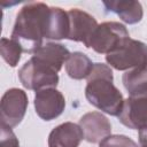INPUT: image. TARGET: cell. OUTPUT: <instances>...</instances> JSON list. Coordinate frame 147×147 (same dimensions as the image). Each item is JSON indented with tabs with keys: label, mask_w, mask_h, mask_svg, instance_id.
I'll list each match as a JSON object with an SVG mask.
<instances>
[{
	"label": "cell",
	"mask_w": 147,
	"mask_h": 147,
	"mask_svg": "<svg viewBox=\"0 0 147 147\" xmlns=\"http://www.w3.org/2000/svg\"><path fill=\"white\" fill-rule=\"evenodd\" d=\"M108 11L117 14L125 23L134 24L142 18V7L138 1H105Z\"/></svg>",
	"instance_id": "14"
},
{
	"label": "cell",
	"mask_w": 147,
	"mask_h": 147,
	"mask_svg": "<svg viewBox=\"0 0 147 147\" xmlns=\"http://www.w3.org/2000/svg\"><path fill=\"white\" fill-rule=\"evenodd\" d=\"M139 142L140 147H147V129L139 131Z\"/></svg>",
	"instance_id": "20"
},
{
	"label": "cell",
	"mask_w": 147,
	"mask_h": 147,
	"mask_svg": "<svg viewBox=\"0 0 147 147\" xmlns=\"http://www.w3.org/2000/svg\"><path fill=\"white\" fill-rule=\"evenodd\" d=\"M79 126L83 131L84 139L93 144L101 142L103 139L109 137L111 132L109 121L98 111L85 114L79 121Z\"/></svg>",
	"instance_id": "9"
},
{
	"label": "cell",
	"mask_w": 147,
	"mask_h": 147,
	"mask_svg": "<svg viewBox=\"0 0 147 147\" xmlns=\"http://www.w3.org/2000/svg\"><path fill=\"white\" fill-rule=\"evenodd\" d=\"M123 84L131 94L141 92L147 88V65L134 68L123 75Z\"/></svg>",
	"instance_id": "16"
},
{
	"label": "cell",
	"mask_w": 147,
	"mask_h": 147,
	"mask_svg": "<svg viewBox=\"0 0 147 147\" xmlns=\"http://www.w3.org/2000/svg\"><path fill=\"white\" fill-rule=\"evenodd\" d=\"M49 7L42 2L26 3L17 14L11 39L25 53H36L42 46Z\"/></svg>",
	"instance_id": "1"
},
{
	"label": "cell",
	"mask_w": 147,
	"mask_h": 147,
	"mask_svg": "<svg viewBox=\"0 0 147 147\" xmlns=\"http://www.w3.org/2000/svg\"><path fill=\"white\" fill-rule=\"evenodd\" d=\"M0 147H20L18 140L11 127L1 124V136H0Z\"/></svg>",
	"instance_id": "19"
},
{
	"label": "cell",
	"mask_w": 147,
	"mask_h": 147,
	"mask_svg": "<svg viewBox=\"0 0 147 147\" xmlns=\"http://www.w3.org/2000/svg\"><path fill=\"white\" fill-rule=\"evenodd\" d=\"M18 77L24 87L34 91L54 88L59 82L57 71L34 56L25 62L20 69Z\"/></svg>",
	"instance_id": "4"
},
{
	"label": "cell",
	"mask_w": 147,
	"mask_h": 147,
	"mask_svg": "<svg viewBox=\"0 0 147 147\" xmlns=\"http://www.w3.org/2000/svg\"><path fill=\"white\" fill-rule=\"evenodd\" d=\"M92 61L80 52H75L70 54L69 59L65 62V71L69 77L74 79L87 78L93 69Z\"/></svg>",
	"instance_id": "15"
},
{
	"label": "cell",
	"mask_w": 147,
	"mask_h": 147,
	"mask_svg": "<svg viewBox=\"0 0 147 147\" xmlns=\"http://www.w3.org/2000/svg\"><path fill=\"white\" fill-rule=\"evenodd\" d=\"M108 64L117 70H127L147 65V45L141 41L126 39L121 47L107 54Z\"/></svg>",
	"instance_id": "5"
},
{
	"label": "cell",
	"mask_w": 147,
	"mask_h": 147,
	"mask_svg": "<svg viewBox=\"0 0 147 147\" xmlns=\"http://www.w3.org/2000/svg\"><path fill=\"white\" fill-rule=\"evenodd\" d=\"M85 95L91 105L113 116L119 115L124 103L121 92L113 84L111 69L103 63L93 65L87 77Z\"/></svg>",
	"instance_id": "2"
},
{
	"label": "cell",
	"mask_w": 147,
	"mask_h": 147,
	"mask_svg": "<svg viewBox=\"0 0 147 147\" xmlns=\"http://www.w3.org/2000/svg\"><path fill=\"white\" fill-rule=\"evenodd\" d=\"M100 147H138L137 144L125 136H109L100 142Z\"/></svg>",
	"instance_id": "18"
},
{
	"label": "cell",
	"mask_w": 147,
	"mask_h": 147,
	"mask_svg": "<svg viewBox=\"0 0 147 147\" xmlns=\"http://www.w3.org/2000/svg\"><path fill=\"white\" fill-rule=\"evenodd\" d=\"M84 138L79 125L67 122L56 126L48 137L49 147H78Z\"/></svg>",
	"instance_id": "11"
},
{
	"label": "cell",
	"mask_w": 147,
	"mask_h": 147,
	"mask_svg": "<svg viewBox=\"0 0 147 147\" xmlns=\"http://www.w3.org/2000/svg\"><path fill=\"white\" fill-rule=\"evenodd\" d=\"M26 107H28V96L24 91L20 88L8 90L1 99V105H0L1 124L9 127H14L18 125L24 117Z\"/></svg>",
	"instance_id": "7"
},
{
	"label": "cell",
	"mask_w": 147,
	"mask_h": 147,
	"mask_svg": "<svg viewBox=\"0 0 147 147\" xmlns=\"http://www.w3.org/2000/svg\"><path fill=\"white\" fill-rule=\"evenodd\" d=\"M119 122L133 130L147 129V88L131 94L123 103Z\"/></svg>",
	"instance_id": "6"
},
{
	"label": "cell",
	"mask_w": 147,
	"mask_h": 147,
	"mask_svg": "<svg viewBox=\"0 0 147 147\" xmlns=\"http://www.w3.org/2000/svg\"><path fill=\"white\" fill-rule=\"evenodd\" d=\"M65 101L61 92L55 88H44L37 91L34 107L38 116L45 121H51L60 116L64 109Z\"/></svg>",
	"instance_id": "8"
},
{
	"label": "cell",
	"mask_w": 147,
	"mask_h": 147,
	"mask_svg": "<svg viewBox=\"0 0 147 147\" xmlns=\"http://www.w3.org/2000/svg\"><path fill=\"white\" fill-rule=\"evenodd\" d=\"M69 36L68 13L59 7H49L46 22V39H63Z\"/></svg>",
	"instance_id": "12"
},
{
	"label": "cell",
	"mask_w": 147,
	"mask_h": 147,
	"mask_svg": "<svg viewBox=\"0 0 147 147\" xmlns=\"http://www.w3.org/2000/svg\"><path fill=\"white\" fill-rule=\"evenodd\" d=\"M129 38V32L123 24L117 22H105L96 26L85 42V46L93 48L98 53L109 54L121 47Z\"/></svg>",
	"instance_id": "3"
},
{
	"label": "cell",
	"mask_w": 147,
	"mask_h": 147,
	"mask_svg": "<svg viewBox=\"0 0 147 147\" xmlns=\"http://www.w3.org/2000/svg\"><path fill=\"white\" fill-rule=\"evenodd\" d=\"M22 48L21 46L13 39H7V38H2L1 42H0V53L2 59L10 65V67H15L20 59H21V53H22Z\"/></svg>",
	"instance_id": "17"
},
{
	"label": "cell",
	"mask_w": 147,
	"mask_h": 147,
	"mask_svg": "<svg viewBox=\"0 0 147 147\" xmlns=\"http://www.w3.org/2000/svg\"><path fill=\"white\" fill-rule=\"evenodd\" d=\"M67 13L69 16L68 39L74 41H83L85 44L93 33V31L96 29V21L93 16L77 8L70 9Z\"/></svg>",
	"instance_id": "10"
},
{
	"label": "cell",
	"mask_w": 147,
	"mask_h": 147,
	"mask_svg": "<svg viewBox=\"0 0 147 147\" xmlns=\"http://www.w3.org/2000/svg\"><path fill=\"white\" fill-rule=\"evenodd\" d=\"M34 57L45 62L47 65L52 67L57 72L62 68V64L67 62L70 56L69 51L60 44H46L42 45L34 54Z\"/></svg>",
	"instance_id": "13"
}]
</instances>
